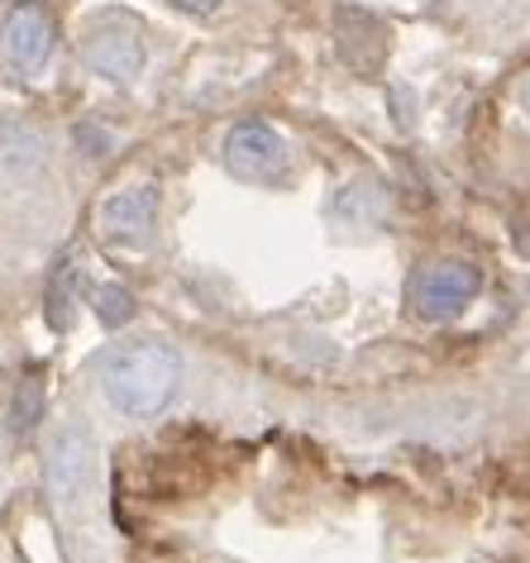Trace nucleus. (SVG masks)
<instances>
[{
	"label": "nucleus",
	"mask_w": 530,
	"mask_h": 563,
	"mask_svg": "<svg viewBox=\"0 0 530 563\" xmlns=\"http://www.w3.org/2000/svg\"><path fill=\"white\" fill-rule=\"evenodd\" d=\"M173 5H183V10H197V15H201V10H216L220 0H173Z\"/></svg>",
	"instance_id": "obj_13"
},
{
	"label": "nucleus",
	"mask_w": 530,
	"mask_h": 563,
	"mask_svg": "<svg viewBox=\"0 0 530 563\" xmlns=\"http://www.w3.org/2000/svg\"><path fill=\"white\" fill-rule=\"evenodd\" d=\"M73 277H77V267L73 263H58V277H53V291H48V320H53V330H67V320H73Z\"/></svg>",
	"instance_id": "obj_10"
},
{
	"label": "nucleus",
	"mask_w": 530,
	"mask_h": 563,
	"mask_svg": "<svg viewBox=\"0 0 530 563\" xmlns=\"http://www.w3.org/2000/svg\"><path fill=\"white\" fill-rule=\"evenodd\" d=\"M38 411H44V387L38 383H24L20 391H15V434H30L34 426H38Z\"/></svg>",
	"instance_id": "obj_11"
},
{
	"label": "nucleus",
	"mask_w": 530,
	"mask_h": 563,
	"mask_svg": "<svg viewBox=\"0 0 530 563\" xmlns=\"http://www.w3.org/2000/svg\"><path fill=\"white\" fill-rule=\"evenodd\" d=\"M81 63H87V73L106 81H134L144 73V38L124 20L91 24V34L81 38Z\"/></svg>",
	"instance_id": "obj_5"
},
{
	"label": "nucleus",
	"mask_w": 530,
	"mask_h": 563,
	"mask_svg": "<svg viewBox=\"0 0 530 563\" xmlns=\"http://www.w3.org/2000/svg\"><path fill=\"white\" fill-rule=\"evenodd\" d=\"M96 468V444L81 426H63L44 449V492L58 506H77Z\"/></svg>",
	"instance_id": "obj_3"
},
{
	"label": "nucleus",
	"mask_w": 530,
	"mask_h": 563,
	"mask_svg": "<svg viewBox=\"0 0 530 563\" xmlns=\"http://www.w3.org/2000/svg\"><path fill=\"white\" fill-rule=\"evenodd\" d=\"M153 216H158V191H153V181H139V187L110 196L96 224H101L106 239H139L153 224Z\"/></svg>",
	"instance_id": "obj_7"
},
{
	"label": "nucleus",
	"mask_w": 530,
	"mask_h": 563,
	"mask_svg": "<svg viewBox=\"0 0 530 563\" xmlns=\"http://www.w3.org/2000/svg\"><path fill=\"white\" fill-rule=\"evenodd\" d=\"M225 163H230V173H240L249 181H263V177H277L287 167V144L273 124L244 120L225 134Z\"/></svg>",
	"instance_id": "obj_6"
},
{
	"label": "nucleus",
	"mask_w": 530,
	"mask_h": 563,
	"mask_svg": "<svg viewBox=\"0 0 530 563\" xmlns=\"http://www.w3.org/2000/svg\"><path fill=\"white\" fill-rule=\"evenodd\" d=\"M96 316H101V325L106 330H120L124 320L134 316V297L124 287H115V282H106V287H96Z\"/></svg>",
	"instance_id": "obj_9"
},
{
	"label": "nucleus",
	"mask_w": 530,
	"mask_h": 563,
	"mask_svg": "<svg viewBox=\"0 0 530 563\" xmlns=\"http://www.w3.org/2000/svg\"><path fill=\"white\" fill-rule=\"evenodd\" d=\"M53 20L44 5H34V0H24V5L5 10V20H0V58H5L15 73L34 77L44 73L48 58H53Z\"/></svg>",
	"instance_id": "obj_4"
},
{
	"label": "nucleus",
	"mask_w": 530,
	"mask_h": 563,
	"mask_svg": "<svg viewBox=\"0 0 530 563\" xmlns=\"http://www.w3.org/2000/svg\"><path fill=\"white\" fill-rule=\"evenodd\" d=\"M483 291V273L473 263H430L411 277V306L421 320H454Z\"/></svg>",
	"instance_id": "obj_2"
},
{
	"label": "nucleus",
	"mask_w": 530,
	"mask_h": 563,
	"mask_svg": "<svg viewBox=\"0 0 530 563\" xmlns=\"http://www.w3.org/2000/svg\"><path fill=\"white\" fill-rule=\"evenodd\" d=\"M177 383H183V358L177 349H167L158 340L144 344H120L101 358V387L115 411L124 416H158L173 401Z\"/></svg>",
	"instance_id": "obj_1"
},
{
	"label": "nucleus",
	"mask_w": 530,
	"mask_h": 563,
	"mask_svg": "<svg viewBox=\"0 0 530 563\" xmlns=\"http://www.w3.org/2000/svg\"><path fill=\"white\" fill-rule=\"evenodd\" d=\"M516 106H521L526 115H530V73L521 77V87H516Z\"/></svg>",
	"instance_id": "obj_12"
},
{
	"label": "nucleus",
	"mask_w": 530,
	"mask_h": 563,
	"mask_svg": "<svg viewBox=\"0 0 530 563\" xmlns=\"http://www.w3.org/2000/svg\"><path fill=\"white\" fill-rule=\"evenodd\" d=\"M38 163H44V139H38L30 124H15V120L0 124V173L30 177Z\"/></svg>",
	"instance_id": "obj_8"
}]
</instances>
